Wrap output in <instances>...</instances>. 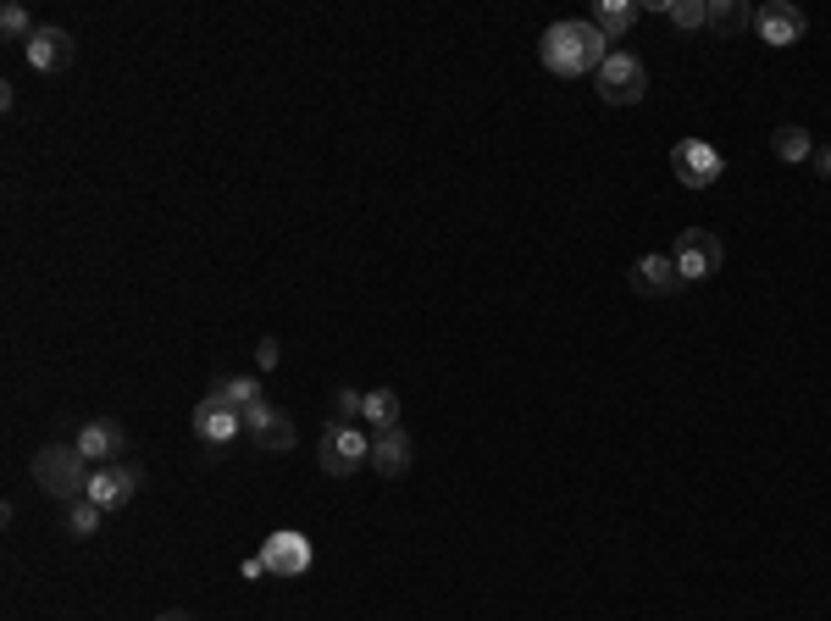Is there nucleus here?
<instances>
[{
    "label": "nucleus",
    "instance_id": "nucleus-1",
    "mask_svg": "<svg viewBox=\"0 0 831 621\" xmlns=\"http://www.w3.org/2000/svg\"><path fill=\"white\" fill-rule=\"evenodd\" d=\"M538 56H543V67H549L554 78H582V72H599V67H604L610 39H604L593 22L565 17V22H549V28H543Z\"/></svg>",
    "mask_w": 831,
    "mask_h": 621
},
{
    "label": "nucleus",
    "instance_id": "nucleus-2",
    "mask_svg": "<svg viewBox=\"0 0 831 621\" xmlns=\"http://www.w3.org/2000/svg\"><path fill=\"white\" fill-rule=\"evenodd\" d=\"M89 461L78 455V444H44L39 455H33V483L50 494V500H61V505H72V500H83V489H89V472H83Z\"/></svg>",
    "mask_w": 831,
    "mask_h": 621
},
{
    "label": "nucleus",
    "instance_id": "nucleus-3",
    "mask_svg": "<svg viewBox=\"0 0 831 621\" xmlns=\"http://www.w3.org/2000/svg\"><path fill=\"white\" fill-rule=\"evenodd\" d=\"M367 461H372V433H361V428H344V422H328V428H322L317 467H322L328 478H356Z\"/></svg>",
    "mask_w": 831,
    "mask_h": 621
},
{
    "label": "nucleus",
    "instance_id": "nucleus-4",
    "mask_svg": "<svg viewBox=\"0 0 831 621\" xmlns=\"http://www.w3.org/2000/svg\"><path fill=\"white\" fill-rule=\"evenodd\" d=\"M671 261H677V278H682V283H704V278L721 272L727 244H721V233H710V228H682L677 244H671Z\"/></svg>",
    "mask_w": 831,
    "mask_h": 621
},
{
    "label": "nucleus",
    "instance_id": "nucleus-5",
    "mask_svg": "<svg viewBox=\"0 0 831 621\" xmlns=\"http://www.w3.org/2000/svg\"><path fill=\"white\" fill-rule=\"evenodd\" d=\"M649 94V67L632 50H610L599 67V100L604 106H638Z\"/></svg>",
    "mask_w": 831,
    "mask_h": 621
},
{
    "label": "nucleus",
    "instance_id": "nucleus-6",
    "mask_svg": "<svg viewBox=\"0 0 831 621\" xmlns=\"http://www.w3.org/2000/svg\"><path fill=\"white\" fill-rule=\"evenodd\" d=\"M671 172H677V183H688V189H710V183L727 172V156H721L710 139H682V144L671 150Z\"/></svg>",
    "mask_w": 831,
    "mask_h": 621
},
{
    "label": "nucleus",
    "instance_id": "nucleus-7",
    "mask_svg": "<svg viewBox=\"0 0 831 621\" xmlns=\"http://www.w3.org/2000/svg\"><path fill=\"white\" fill-rule=\"evenodd\" d=\"M311 561H317V555H311V539L294 533V528H278V533H267V544H261L267 578H306Z\"/></svg>",
    "mask_w": 831,
    "mask_h": 621
},
{
    "label": "nucleus",
    "instance_id": "nucleus-8",
    "mask_svg": "<svg viewBox=\"0 0 831 621\" xmlns=\"http://www.w3.org/2000/svg\"><path fill=\"white\" fill-rule=\"evenodd\" d=\"M804 28H810V17H804L793 0H765V6L754 11V33H760L771 50L799 44V39H804Z\"/></svg>",
    "mask_w": 831,
    "mask_h": 621
},
{
    "label": "nucleus",
    "instance_id": "nucleus-9",
    "mask_svg": "<svg viewBox=\"0 0 831 621\" xmlns=\"http://www.w3.org/2000/svg\"><path fill=\"white\" fill-rule=\"evenodd\" d=\"M139 483H144V472H139V467H94V472H89L83 500H94L100 511H122V505L139 494Z\"/></svg>",
    "mask_w": 831,
    "mask_h": 621
},
{
    "label": "nucleus",
    "instance_id": "nucleus-10",
    "mask_svg": "<svg viewBox=\"0 0 831 621\" xmlns=\"http://www.w3.org/2000/svg\"><path fill=\"white\" fill-rule=\"evenodd\" d=\"M72 33L67 28H56V22H44V28H33L28 33V44H22V56H28V67L33 72H61L67 61H72Z\"/></svg>",
    "mask_w": 831,
    "mask_h": 621
},
{
    "label": "nucleus",
    "instance_id": "nucleus-11",
    "mask_svg": "<svg viewBox=\"0 0 831 621\" xmlns=\"http://www.w3.org/2000/svg\"><path fill=\"white\" fill-rule=\"evenodd\" d=\"M244 433H256V444H261V450H272V455H283V450L294 444V422H289V417H283L267 394L244 411Z\"/></svg>",
    "mask_w": 831,
    "mask_h": 621
},
{
    "label": "nucleus",
    "instance_id": "nucleus-12",
    "mask_svg": "<svg viewBox=\"0 0 831 621\" xmlns=\"http://www.w3.org/2000/svg\"><path fill=\"white\" fill-rule=\"evenodd\" d=\"M122 444H128V433H122V422H111V417H94V422L78 428V455H83L89 467H117Z\"/></svg>",
    "mask_w": 831,
    "mask_h": 621
},
{
    "label": "nucleus",
    "instance_id": "nucleus-13",
    "mask_svg": "<svg viewBox=\"0 0 831 621\" xmlns=\"http://www.w3.org/2000/svg\"><path fill=\"white\" fill-rule=\"evenodd\" d=\"M239 433H244V417H239L233 405H217V400H200V405H194V439H200V444L228 450Z\"/></svg>",
    "mask_w": 831,
    "mask_h": 621
},
{
    "label": "nucleus",
    "instance_id": "nucleus-14",
    "mask_svg": "<svg viewBox=\"0 0 831 621\" xmlns=\"http://www.w3.org/2000/svg\"><path fill=\"white\" fill-rule=\"evenodd\" d=\"M627 278H632V289H638V294H649V300H665V294H677V289H682L677 261H671V256H660V250H654V256H638Z\"/></svg>",
    "mask_w": 831,
    "mask_h": 621
},
{
    "label": "nucleus",
    "instance_id": "nucleus-15",
    "mask_svg": "<svg viewBox=\"0 0 831 621\" xmlns=\"http://www.w3.org/2000/svg\"><path fill=\"white\" fill-rule=\"evenodd\" d=\"M416 461V444L406 428H383V433H372V467L383 472V478H406Z\"/></svg>",
    "mask_w": 831,
    "mask_h": 621
},
{
    "label": "nucleus",
    "instance_id": "nucleus-16",
    "mask_svg": "<svg viewBox=\"0 0 831 621\" xmlns=\"http://www.w3.org/2000/svg\"><path fill=\"white\" fill-rule=\"evenodd\" d=\"M206 400H217V405H233L239 417L261 400V383L256 378H244V372H233V378H217L211 389H206Z\"/></svg>",
    "mask_w": 831,
    "mask_h": 621
},
{
    "label": "nucleus",
    "instance_id": "nucleus-17",
    "mask_svg": "<svg viewBox=\"0 0 831 621\" xmlns=\"http://www.w3.org/2000/svg\"><path fill=\"white\" fill-rule=\"evenodd\" d=\"M632 22H638V0H599V6H593V28H599L604 39H621Z\"/></svg>",
    "mask_w": 831,
    "mask_h": 621
},
{
    "label": "nucleus",
    "instance_id": "nucleus-18",
    "mask_svg": "<svg viewBox=\"0 0 831 621\" xmlns=\"http://www.w3.org/2000/svg\"><path fill=\"white\" fill-rule=\"evenodd\" d=\"M771 156H777V161H810V156H815V139H810V128H799V122H782V128L771 133Z\"/></svg>",
    "mask_w": 831,
    "mask_h": 621
},
{
    "label": "nucleus",
    "instance_id": "nucleus-19",
    "mask_svg": "<svg viewBox=\"0 0 831 621\" xmlns=\"http://www.w3.org/2000/svg\"><path fill=\"white\" fill-rule=\"evenodd\" d=\"M361 422H367L372 433H383V428H400V394H394V389H372V394H367V411H361Z\"/></svg>",
    "mask_w": 831,
    "mask_h": 621
},
{
    "label": "nucleus",
    "instance_id": "nucleus-20",
    "mask_svg": "<svg viewBox=\"0 0 831 621\" xmlns=\"http://www.w3.org/2000/svg\"><path fill=\"white\" fill-rule=\"evenodd\" d=\"M710 28L715 33H743V28H754V11L743 0H710Z\"/></svg>",
    "mask_w": 831,
    "mask_h": 621
},
{
    "label": "nucleus",
    "instance_id": "nucleus-21",
    "mask_svg": "<svg viewBox=\"0 0 831 621\" xmlns=\"http://www.w3.org/2000/svg\"><path fill=\"white\" fill-rule=\"evenodd\" d=\"M660 11L677 28H710V0H660Z\"/></svg>",
    "mask_w": 831,
    "mask_h": 621
},
{
    "label": "nucleus",
    "instance_id": "nucleus-22",
    "mask_svg": "<svg viewBox=\"0 0 831 621\" xmlns=\"http://www.w3.org/2000/svg\"><path fill=\"white\" fill-rule=\"evenodd\" d=\"M100 517H106V511H100L94 500H72V505H67V533H72V539H94V533H100Z\"/></svg>",
    "mask_w": 831,
    "mask_h": 621
},
{
    "label": "nucleus",
    "instance_id": "nucleus-23",
    "mask_svg": "<svg viewBox=\"0 0 831 621\" xmlns=\"http://www.w3.org/2000/svg\"><path fill=\"white\" fill-rule=\"evenodd\" d=\"M361 411H367V394H361V389H333V417H328V422L356 428V422H361Z\"/></svg>",
    "mask_w": 831,
    "mask_h": 621
},
{
    "label": "nucleus",
    "instance_id": "nucleus-24",
    "mask_svg": "<svg viewBox=\"0 0 831 621\" xmlns=\"http://www.w3.org/2000/svg\"><path fill=\"white\" fill-rule=\"evenodd\" d=\"M0 33H6V39H17V44H28V33H33L28 11H22V6H6V11H0Z\"/></svg>",
    "mask_w": 831,
    "mask_h": 621
},
{
    "label": "nucleus",
    "instance_id": "nucleus-25",
    "mask_svg": "<svg viewBox=\"0 0 831 621\" xmlns=\"http://www.w3.org/2000/svg\"><path fill=\"white\" fill-rule=\"evenodd\" d=\"M278 361H283V355H278V339H261V344H256V367H261V372H272Z\"/></svg>",
    "mask_w": 831,
    "mask_h": 621
},
{
    "label": "nucleus",
    "instance_id": "nucleus-26",
    "mask_svg": "<svg viewBox=\"0 0 831 621\" xmlns=\"http://www.w3.org/2000/svg\"><path fill=\"white\" fill-rule=\"evenodd\" d=\"M239 578H250V583H256V578H267V567H261V555H250V561L239 567Z\"/></svg>",
    "mask_w": 831,
    "mask_h": 621
},
{
    "label": "nucleus",
    "instance_id": "nucleus-27",
    "mask_svg": "<svg viewBox=\"0 0 831 621\" xmlns=\"http://www.w3.org/2000/svg\"><path fill=\"white\" fill-rule=\"evenodd\" d=\"M815 172H821V178H831V144H827V150H815Z\"/></svg>",
    "mask_w": 831,
    "mask_h": 621
},
{
    "label": "nucleus",
    "instance_id": "nucleus-28",
    "mask_svg": "<svg viewBox=\"0 0 831 621\" xmlns=\"http://www.w3.org/2000/svg\"><path fill=\"white\" fill-rule=\"evenodd\" d=\"M156 621H194V617H189V611H161Z\"/></svg>",
    "mask_w": 831,
    "mask_h": 621
}]
</instances>
